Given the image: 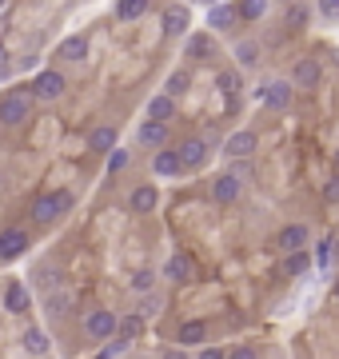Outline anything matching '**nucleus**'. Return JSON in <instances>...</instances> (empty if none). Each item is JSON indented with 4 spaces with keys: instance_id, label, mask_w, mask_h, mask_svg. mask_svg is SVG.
I'll list each match as a JSON object with an SVG mask.
<instances>
[{
    "instance_id": "nucleus-39",
    "label": "nucleus",
    "mask_w": 339,
    "mask_h": 359,
    "mask_svg": "<svg viewBox=\"0 0 339 359\" xmlns=\"http://www.w3.org/2000/svg\"><path fill=\"white\" fill-rule=\"evenodd\" d=\"M152 311H160V299H156V295H148V304L140 308V315H152Z\"/></svg>"
},
{
    "instance_id": "nucleus-41",
    "label": "nucleus",
    "mask_w": 339,
    "mask_h": 359,
    "mask_svg": "<svg viewBox=\"0 0 339 359\" xmlns=\"http://www.w3.org/2000/svg\"><path fill=\"white\" fill-rule=\"evenodd\" d=\"M336 299H339V279H336Z\"/></svg>"
},
{
    "instance_id": "nucleus-36",
    "label": "nucleus",
    "mask_w": 339,
    "mask_h": 359,
    "mask_svg": "<svg viewBox=\"0 0 339 359\" xmlns=\"http://www.w3.org/2000/svg\"><path fill=\"white\" fill-rule=\"evenodd\" d=\"M323 20H339V0H320Z\"/></svg>"
},
{
    "instance_id": "nucleus-22",
    "label": "nucleus",
    "mask_w": 339,
    "mask_h": 359,
    "mask_svg": "<svg viewBox=\"0 0 339 359\" xmlns=\"http://www.w3.org/2000/svg\"><path fill=\"white\" fill-rule=\"evenodd\" d=\"M84 52H88V40H84V36H68L64 44L56 49V56H60V60H84Z\"/></svg>"
},
{
    "instance_id": "nucleus-9",
    "label": "nucleus",
    "mask_w": 339,
    "mask_h": 359,
    "mask_svg": "<svg viewBox=\"0 0 339 359\" xmlns=\"http://www.w3.org/2000/svg\"><path fill=\"white\" fill-rule=\"evenodd\" d=\"M152 168H156V176H180V172H184L180 148H160V152H156V160H152Z\"/></svg>"
},
{
    "instance_id": "nucleus-21",
    "label": "nucleus",
    "mask_w": 339,
    "mask_h": 359,
    "mask_svg": "<svg viewBox=\"0 0 339 359\" xmlns=\"http://www.w3.org/2000/svg\"><path fill=\"white\" fill-rule=\"evenodd\" d=\"M148 116H152V120H172V116H176L172 96H168V92H164V96H152L148 100Z\"/></svg>"
},
{
    "instance_id": "nucleus-2",
    "label": "nucleus",
    "mask_w": 339,
    "mask_h": 359,
    "mask_svg": "<svg viewBox=\"0 0 339 359\" xmlns=\"http://www.w3.org/2000/svg\"><path fill=\"white\" fill-rule=\"evenodd\" d=\"M68 208H72V192H68V188H56V192H49V196H40L33 204V220L36 224H52V220H60Z\"/></svg>"
},
{
    "instance_id": "nucleus-28",
    "label": "nucleus",
    "mask_w": 339,
    "mask_h": 359,
    "mask_svg": "<svg viewBox=\"0 0 339 359\" xmlns=\"http://www.w3.org/2000/svg\"><path fill=\"white\" fill-rule=\"evenodd\" d=\"M164 92H168V96H184V92H188V72H172L168 84H164Z\"/></svg>"
},
{
    "instance_id": "nucleus-3",
    "label": "nucleus",
    "mask_w": 339,
    "mask_h": 359,
    "mask_svg": "<svg viewBox=\"0 0 339 359\" xmlns=\"http://www.w3.org/2000/svg\"><path fill=\"white\" fill-rule=\"evenodd\" d=\"M28 252V231L24 228H4L0 231V260H20Z\"/></svg>"
},
{
    "instance_id": "nucleus-13",
    "label": "nucleus",
    "mask_w": 339,
    "mask_h": 359,
    "mask_svg": "<svg viewBox=\"0 0 339 359\" xmlns=\"http://www.w3.org/2000/svg\"><path fill=\"white\" fill-rule=\"evenodd\" d=\"M4 308L12 311V315H24V311L33 308V295L24 283H8V292H4Z\"/></svg>"
},
{
    "instance_id": "nucleus-35",
    "label": "nucleus",
    "mask_w": 339,
    "mask_h": 359,
    "mask_svg": "<svg viewBox=\"0 0 339 359\" xmlns=\"http://www.w3.org/2000/svg\"><path fill=\"white\" fill-rule=\"evenodd\" d=\"M236 88H240V80H236L232 72H224V76H220V92H224V96H236Z\"/></svg>"
},
{
    "instance_id": "nucleus-18",
    "label": "nucleus",
    "mask_w": 339,
    "mask_h": 359,
    "mask_svg": "<svg viewBox=\"0 0 339 359\" xmlns=\"http://www.w3.org/2000/svg\"><path fill=\"white\" fill-rule=\"evenodd\" d=\"M156 200H160V196H156V188H152V184H140V188L132 192V200H128V204H132V212L148 216L152 208H156Z\"/></svg>"
},
{
    "instance_id": "nucleus-43",
    "label": "nucleus",
    "mask_w": 339,
    "mask_h": 359,
    "mask_svg": "<svg viewBox=\"0 0 339 359\" xmlns=\"http://www.w3.org/2000/svg\"><path fill=\"white\" fill-rule=\"evenodd\" d=\"M204 4H216V0H204Z\"/></svg>"
},
{
    "instance_id": "nucleus-23",
    "label": "nucleus",
    "mask_w": 339,
    "mask_h": 359,
    "mask_svg": "<svg viewBox=\"0 0 339 359\" xmlns=\"http://www.w3.org/2000/svg\"><path fill=\"white\" fill-rule=\"evenodd\" d=\"M148 17V0H120L116 4V20H140Z\"/></svg>"
},
{
    "instance_id": "nucleus-29",
    "label": "nucleus",
    "mask_w": 339,
    "mask_h": 359,
    "mask_svg": "<svg viewBox=\"0 0 339 359\" xmlns=\"http://www.w3.org/2000/svg\"><path fill=\"white\" fill-rule=\"evenodd\" d=\"M263 8H268V0H240V17L243 20H259Z\"/></svg>"
},
{
    "instance_id": "nucleus-32",
    "label": "nucleus",
    "mask_w": 339,
    "mask_h": 359,
    "mask_svg": "<svg viewBox=\"0 0 339 359\" xmlns=\"http://www.w3.org/2000/svg\"><path fill=\"white\" fill-rule=\"evenodd\" d=\"M152 283H156L152 272H136V276H132V288H136V292H152Z\"/></svg>"
},
{
    "instance_id": "nucleus-5",
    "label": "nucleus",
    "mask_w": 339,
    "mask_h": 359,
    "mask_svg": "<svg viewBox=\"0 0 339 359\" xmlns=\"http://www.w3.org/2000/svg\"><path fill=\"white\" fill-rule=\"evenodd\" d=\"M33 96L36 100H56V96H64V76L56 72V68H44L40 76L33 80Z\"/></svg>"
},
{
    "instance_id": "nucleus-38",
    "label": "nucleus",
    "mask_w": 339,
    "mask_h": 359,
    "mask_svg": "<svg viewBox=\"0 0 339 359\" xmlns=\"http://www.w3.org/2000/svg\"><path fill=\"white\" fill-rule=\"evenodd\" d=\"M304 20H307V8H299V4H295V8L288 12V24H291V28H304Z\"/></svg>"
},
{
    "instance_id": "nucleus-40",
    "label": "nucleus",
    "mask_w": 339,
    "mask_h": 359,
    "mask_svg": "<svg viewBox=\"0 0 339 359\" xmlns=\"http://www.w3.org/2000/svg\"><path fill=\"white\" fill-rule=\"evenodd\" d=\"M8 72V60H4V44H0V76Z\"/></svg>"
},
{
    "instance_id": "nucleus-20",
    "label": "nucleus",
    "mask_w": 339,
    "mask_h": 359,
    "mask_svg": "<svg viewBox=\"0 0 339 359\" xmlns=\"http://www.w3.org/2000/svg\"><path fill=\"white\" fill-rule=\"evenodd\" d=\"M204 340H208V327L200 324V319H192V324H180V343H184V347H200Z\"/></svg>"
},
{
    "instance_id": "nucleus-24",
    "label": "nucleus",
    "mask_w": 339,
    "mask_h": 359,
    "mask_svg": "<svg viewBox=\"0 0 339 359\" xmlns=\"http://www.w3.org/2000/svg\"><path fill=\"white\" fill-rule=\"evenodd\" d=\"M140 331H144V315H124V319L116 324V335H120V340H140Z\"/></svg>"
},
{
    "instance_id": "nucleus-27",
    "label": "nucleus",
    "mask_w": 339,
    "mask_h": 359,
    "mask_svg": "<svg viewBox=\"0 0 339 359\" xmlns=\"http://www.w3.org/2000/svg\"><path fill=\"white\" fill-rule=\"evenodd\" d=\"M307 268H311L307 247H295V252H288V276H299V272H307Z\"/></svg>"
},
{
    "instance_id": "nucleus-25",
    "label": "nucleus",
    "mask_w": 339,
    "mask_h": 359,
    "mask_svg": "<svg viewBox=\"0 0 339 359\" xmlns=\"http://www.w3.org/2000/svg\"><path fill=\"white\" fill-rule=\"evenodd\" d=\"M92 152H112L116 148V128H96L92 132V140H88Z\"/></svg>"
},
{
    "instance_id": "nucleus-17",
    "label": "nucleus",
    "mask_w": 339,
    "mask_h": 359,
    "mask_svg": "<svg viewBox=\"0 0 339 359\" xmlns=\"http://www.w3.org/2000/svg\"><path fill=\"white\" fill-rule=\"evenodd\" d=\"M20 343H24V351H28V356H49V351H52L49 335H44L40 327H28V331L20 335Z\"/></svg>"
},
{
    "instance_id": "nucleus-37",
    "label": "nucleus",
    "mask_w": 339,
    "mask_h": 359,
    "mask_svg": "<svg viewBox=\"0 0 339 359\" xmlns=\"http://www.w3.org/2000/svg\"><path fill=\"white\" fill-rule=\"evenodd\" d=\"M124 351H128V340H116V343H104V351H100V356H124Z\"/></svg>"
},
{
    "instance_id": "nucleus-30",
    "label": "nucleus",
    "mask_w": 339,
    "mask_h": 359,
    "mask_svg": "<svg viewBox=\"0 0 339 359\" xmlns=\"http://www.w3.org/2000/svg\"><path fill=\"white\" fill-rule=\"evenodd\" d=\"M236 60H240L243 68H252L259 60V49H256V44H236Z\"/></svg>"
},
{
    "instance_id": "nucleus-7",
    "label": "nucleus",
    "mask_w": 339,
    "mask_h": 359,
    "mask_svg": "<svg viewBox=\"0 0 339 359\" xmlns=\"http://www.w3.org/2000/svg\"><path fill=\"white\" fill-rule=\"evenodd\" d=\"M188 28H192V12H188L184 4H176V8L164 12V36H184Z\"/></svg>"
},
{
    "instance_id": "nucleus-12",
    "label": "nucleus",
    "mask_w": 339,
    "mask_h": 359,
    "mask_svg": "<svg viewBox=\"0 0 339 359\" xmlns=\"http://www.w3.org/2000/svg\"><path fill=\"white\" fill-rule=\"evenodd\" d=\"M275 247H279V252H295V247H307V224H288V228L275 236Z\"/></svg>"
},
{
    "instance_id": "nucleus-19",
    "label": "nucleus",
    "mask_w": 339,
    "mask_h": 359,
    "mask_svg": "<svg viewBox=\"0 0 339 359\" xmlns=\"http://www.w3.org/2000/svg\"><path fill=\"white\" fill-rule=\"evenodd\" d=\"M180 160H184V168H200V164L208 160V144H204V140H188V144H180Z\"/></svg>"
},
{
    "instance_id": "nucleus-4",
    "label": "nucleus",
    "mask_w": 339,
    "mask_h": 359,
    "mask_svg": "<svg viewBox=\"0 0 339 359\" xmlns=\"http://www.w3.org/2000/svg\"><path fill=\"white\" fill-rule=\"evenodd\" d=\"M116 324H120V319H116L108 308H96L88 319H84V331H88L92 340H112V335H116Z\"/></svg>"
},
{
    "instance_id": "nucleus-8",
    "label": "nucleus",
    "mask_w": 339,
    "mask_h": 359,
    "mask_svg": "<svg viewBox=\"0 0 339 359\" xmlns=\"http://www.w3.org/2000/svg\"><path fill=\"white\" fill-rule=\"evenodd\" d=\"M236 196H240V176L224 172V176L211 180V200H216V204H232Z\"/></svg>"
},
{
    "instance_id": "nucleus-14",
    "label": "nucleus",
    "mask_w": 339,
    "mask_h": 359,
    "mask_svg": "<svg viewBox=\"0 0 339 359\" xmlns=\"http://www.w3.org/2000/svg\"><path fill=\"white\" fill-rule=\"evenodd\" d=\"M224 152L232 156V160H243V156H252V152H256V136H252V132H236V136H227Z\"/></svg>"
},
{
    "instance_id": "nucleus-33",
    "label": "nucleus",
    "mask_w": 339,
    "mask_h": 359,
    "mask_svg": "<svg viewBox=\"0 0 339 359\" xmlns=\"http://www.w3.org/2000/svg\"><path fill=\"white\" fill-rule=\"evenodd\" d=\"M124 164H128V152H120V148H112V152H108V172H120Z\"/></svg>"
},
{
    "instance_id": "nucleus-1",
    "label": "nucleus",
    "mask_w": 339,
    "mask_h": 359,
    "mask_svg": "<svg viewBox=\"0 0 339 359\" xmlns=\"http://www.w3.org/2000/svg\"><path fill=\"white\" fill-rule=\"evenodd\" d=\"M33 88L24 92V88H17V92H4L0 96V124H8V128H17V124H24L28 116H33Z\"/></svg>"
},
{
    "instance_id": "nucleus-34",
    "label": "nucleus",
    "mask_w": 339,
    "mask_h": 359,
    "mask_svg": "<svg viewBox=\"0 0 339 359\" xmlns=\"http://www.w3.org/2000/svg\"><path fill=\"white\" fill-rule=\"evenodd\" d=\"M323 200H327V204H339V172L327 180V188H323Z\"/></svg>"
},
{
    "instance_id": "nucleus-15",
    "label": "nucleus",
    "mask_w": 339,
    "mask_h": 359,
    "mask_svg": "<svg viewBox=\"0 0 339 359\" xmlns=\"http://www.w3.org/2000/svg\"><path fill=\"white\" fill-rule=\"evenodd\" d=\"M236 17H240V8H232V4H220V0L211 4V12H208V20H211V28H216V33H227V28L236 24Z\"/></svg>"
},
{
    "instance_id": "nucleus-16",
    "label": "nucleus",
    "mask_w": 339,
    "mask_h": 359,
    "mask_svg": "<svg viewBox=\"0 0 339 359\" xmlns=\"http://www.w3.org/2000/svg\"><path fill=\"white\" fill-rule=\"evenodd\" d=\"M263 100H268V108H275V112H284V108L291 104V84H284V80L268 84V88H263Z\"/></svg>"
},
{
    "instance_id": "nucleus-10",
    "label": "nucleus",
    "mask_w": 339,
    "mask_h": 359,
    "mask_svg": "<svg viewBox=\"0 0 339 359\" xmlns=\"http://www.w3.org/2000/svg\"><path fill=\"white\" fill-rule=\"evenodd\" d=\"M140 144H148V148L168 144V120H152V116H148L144 124H140Z\"/></svg>"
},
{
    "instance_id": "nucleus-31",
    "label": "nucleus",
    "mask_w": 339,
    "mask_h": 359,
    "mask_svg": "<svg viewBox=\"0 0 339 359\" xmlns=\"http://www.w3.org/2000/svg\"><path fill=\"white\" fill-rule=\"evenodd\" d=\"M72 308V295H49V315H68Z\"/></svg>"
},
{
    "instance_id": "nucleus-42",
    "label": "nucleus",
    "mask_w": 339,
    "mask_h": 359,
    "mask_svg": "<svg viewBox=\"0 0 339 359\" xmlns=\"http://www.w3.org/2000/svg\"><path fill=\"white\" fill-rule=\"evenodd\" d=\"M336 256H339V240H336Z\"/></svg>"
},
{
    "instance_id": "nucleus-11",
    "label": "nucleus",
    "mask_w": 339,
    "mask_h": 359,
    "mask_svg": "<svg viewBox=\"0 0 339 359\" xmlns=\"http://www.w3.org/2000/svg\"><path fill=\"white\" fill-rule=\"evenodd\" d=\"M164 276L176 279V283H188V279H195V263H192V256L176 252V256L168 260V268H164Z\"/></svg>"
},
{
    "instance_id": "nucleus-26",
    "label": "nucleus",
    "mask_w": 339,
    "mask_h": 359,
    "mask_svg": "<svg viewBox=\"0 0 339 359\" xmlns=\"http://www.w3.org/2000/svg\"><path fill=\"white\" fill-rule=\"evenodd\" d=\"M208 52H216V49H211V33H195L192 40H188V56H195V60H204Z\"/></svg>"
},
{
    "instance_id": "nucleus-6",
    "label": "nucleus",
    "mask_w": 339,
    "mask_h": 359,
    "mask_svg": "<svg viewBox=\"0 0 339 359\" xmlns=\"http://www.w3.org/2000/svg\"><path fill=\"white\" fill-rule=\"evenodd\" d=\"M320 80H323V68H320V60L304 56V60H295V64H291V84H299V88H315Z\"/></svg>"
}]
</instances>
